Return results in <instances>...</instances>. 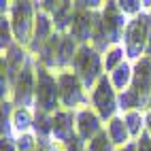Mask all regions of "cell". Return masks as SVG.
I'll list each match as a JSON object with an SVG mask.
<instances>
[{
    "label": "cell",
    "instance_id": "cell-1",
    "mask_svg": "<svg viewBox=\"0 0 151 151\" xmlns=\"http://www.w3.org/2000/svg\"><path fill=\"white\" fill-rule=\"evenodd\" d=\"M149 32H151V13L143 11L136 17H130L124 32V49L128 62H138L140 58H145L147 45H149Z\"/></svg>",
    "mask_w": 151,
    "mask_h": 151
},
{
    "label": "cell",
    "instance_id": "cell-2",
    "mask_svg": "<svg viewBox=\"0 0 151 151\" xmlns=\"http://www.w3.org/2000/svg\"><path fill=\"white\" fill-rule=\"evenodd\" d=\"M70 70L81 79V83L87 92H92L96 87V83L106 75L104 73V55L100 51H96L92 45H81Z\"/></svg>",
    "mask_w": 151,
    "mask_h": 151
},
{
    "label": "cell",
    "instance_id": "cell-3",
    "mask_svg": "<svg viewBox=\"0 0 151 151\" xmlns=\"http://www.w3.org/2000/svg\"><path fill=\"white\" fill-rule=\"evenodd\" d=\"M62 109L60 102V87H58V75L36 62V98H34V111H43L47 115H55Z\"/></svg>",
    "mask_w": 151,
    "mask_h": 151
},
{
    "label": "cell",
    "instance_id": "cell-4",
    "mask_svg": "<svg viewBox=\"0 0 151 151\" xmlns=\"http://www.w3.org/2000/svg\"><path fill=\"white\" fill-rule=\"evenodd\" d=\"M6 15H9V19H11L15 43L28 49L30 41H32V34H34L36 2H30V0H17V2H11V9H9Z\"/></svg>",
    "mask_w": 151,
    "mask_h": 151
},
{
    "label": "cell",
    "instance_id": "cell-5",
    "mask_svg": "<svg viewBox=\"0 0 151 151\" xmlns=\"http://www.w3.org/2000/svg\"><path fill=\"white\" fill-rule=\"evenodd\" d=\"M58 75V87H60V102L66 111H81L89 106V92L83 87L73 70H60Z\"/></svg>",
    "mask_w": 151,
    "mask_h": 151
},
{
    "label": "cell",
    "instance_id": "cell-6",
    "mask_svg": "<svg viewBox=\"0 0 151 151\" xmlns=\"http://www.w3.org/2000/svg\"><path fill=\"white\" fill-rule=\"evenodd\" d=\"M89 104L96 113L100 115L102 122H111L113 117H117V111H119V94L117 89L113 87L109 75H104L100 81L96 83V87L89 92Z\"/></svg>",
    "mask_w": 151,
    "mask_h": 151
},
{
    "label": "cell",
    "instance_id": "cell-7",
    "mask_svg": "<svg viewBox=\"0 0 151 151\" xmlns=\"http://www.w3.org/2000/svg\"><path fill=\"white\" fill-rule=\"evenodd\" d=\"M34 98H36V58L30 55L28 64L17 75L11 100L15 109H30L34 111Z\"/></svg>",
    "mask_w": 151,
    "mask_h": 151
},
{
    "label": "cell",
    "instance_id": "cell-8",
    "mask_svg": "<svg viewBox=\"0 0 151 151\" xmlns=\"http://www.w3.org/2000/svg\"><path fill=\"white\" fill-rule=\"evenodd\" d=\"M102 26H104V34H106V41L111 47H117L124 43V32H126V26L130 22V17H126L122 11H119L117 2H104L102 11Z\"/></svg>",
    "mask_w": 151,
    "mask_h": 151
},
{
    "label": "cell",
    "instance_id": "cell-9",
    "mask_svg": "<svg viewBox=\"0 0 151 151\" xmlns=\"http://www.w3.org/2000/svg\"><path fill=\"white\" fill-rule=\"evenodd\" d=\"M132 89L140 96V111L147 113L151 109V58L145 55L134 62V79Z\"/></svg>",
    "mask_w": 151,
    "mask_h": 151
},
{
    "label": "cell",
    "instance_id": "cell-10",
    "mask_svg": "<svg viewBox=\"0 0 151 151\" xmlns=\"http://www.w3.org/2000/svg\"><path fill=\"white\" fill-rule=\"evenodd\" d=\"M51 136L60 145H68L77 138V111L60 109L55 115H51Z\"/></svg>",
    "mask_w": 151,
    "mask_h": 151
},
{
    "label": "cell",
    "instance_id": "cell-11",
    "mask_svg": "<svg viewBox=\"0 0 151 151\" xmlns=\"http://www.w3.org/2000/svg\"><path fill=\"white\" fill-rule=\"evenodd\" d=\"M55 34V26H53V17L41 11V9L36 6V19H34V34H32V41L28 45V51L30 55H36L38 49H41L49 38Z\"/></svg>",
    "mask_w": 151,
    "mask_h": 151
},
{
    "label": "cell",
    "instance_id": "cell-12",
    "mask_svg": "<svg viewBox=\"0 0 151 151\" xmlns=\"http://www.w3.org/2000/svg\"><path fill=\"white\" fill-rule=\"evenodd\" d=\"M102 130H104V122L100 119V115L92 106H85L81 111H77V136L83 143H89Z\"/></svg>",
    "mask_w": 151,
    "mask_h": 151
},
{
    "label": "cell",
    "instance_id": "cell-13",
    "mask_svg": "<svg viewBox=\"0 0 151 151\" xmlns=\"http://www.w3.org/2000/svg\"><path fill=\"white\" fill-rule=\"evenodd\" d=\"M98 11H83V9H75V19L70 26V36L75 38L79 45H89L94 34V22H96Z\"/></svg>",
    "mask_w": 151,
    "mask_h": 151
},
{
    "label": "cell",
    "instance_id": "cell-14",
    "mask_svg": "<svg viewBox=\"0 0 151 151\" xmlns=\"http://www.w3.org/2000/svg\"><path fill=\"white\" fill-rule=\"evenodd\" d=\"M79 47H81V45H79L70 34H62V38H60V47H58V58H55V73L73 68V62L77 58Z\"/></svg>",
    "mask_w": 151,
    "mask_h": 151
},
{
    "label": "cell",
    "instance_id": "cell-15",
    "mask_svg": "<svg viewBox=\"0 0 151 151\" xmlns=\"http://www.w3.org/2000/svg\"><path fill=\"white\" fill-rule=\"evenodd\" d=\"M109 79H111V83H113V87L117 89V94L130 89L132 87V79H134V64L126 60L122 66H117L113 73L109 75Z\"/></svg>",
    "mask_w": 151,
    "mask_h": 151
},
{
    "label": "cell",
    "instance_id": "cell-16",
    "mask_svg": "<svg viewBox=\"0 0 151 151\" xmlns=\"http://www.w3.org/2000/svg\"><path fill=\"white\" fill-rule=\"evenodd\" d=\"M106 132H109V138L113 140V145H115L117 149H119V147H126V145L132 143V136H130L128 126H126V122H124V117H122V115L113 117V119H111V122L106 124Z\"/></svg>",
    "mask_w": 151,
    "mask_h": 151
},
{
    "label": "cell",
    "instance_id": "cell-17",
    "mask_svg": "<svg viewBox=\"0 0 151 151\" xmlns=\"http://www.w3.org/2000/svg\"><path fill=\"white\" fill-rule=\"evenodd\" d=\"M51 17H53L55 32L58 34H68L70 26H73V19H75V4L73 2H60L58 11Z\"/></svg>",
    "mask_w": 151,
    "mask_h": 151
},
{
    "label": "cell",
    "instance_id": "cell-18",
    "mask_svg": "<svg viewBox=\"0 0 151 151\" xmlns=\"http://www.w3.org/2000/svg\"><path fill=\"white\" fill-rule=\"evenodd\" d=\"M13 130L17 134H26L34 130V111L30 109H15L13 113Z\"/></svg>",
    "mask_w": 151,
    "mask_h": 151
},
{
    "label": "cell",
    "instance_id": "cell-19",
    "mask_svg": "<svg viewBox=\"0 0 151 151\" xmlns=\"http://www.w3.org/2000/svg\"><path fill=\"white\" fill-rule=\"evenodd\" d=\"M122 117L128 126V132L132 136V140H138L140 134L145 132V113L143 111H130V113H124Z\"/></svg>",
    "mask_w": 151,
    "mask_h": 151
},
{
    "label": "cell",
    "instance_id": "cell-20",
    "mask_svg": "<svg viewBox=\"0 0 151 151\" xmlns=\"http://www.w3.org/2000/svg\"><path fill=\"white\" fill-rule=\"evenodd\" d=\"M126 60H128V58H126V49H124V45L111 47L109 51L104 53V73L111 75L117 66H122Z\"/></svg>",
    "mask_w": 151,
    "mask_h": 151
},
{
    "label": "cell",
    "instance_id": "cell-21",
    "mask_svg": "<svg viewBox=\"0 0 151 151\" xmlns=\"http://www.w3.org/2000/svg\"><path fill=\"white\" fill-rule=\"evenodd\" d=\"M13 45H15V34L11 28V19H9V15H0V49H2V53L9 51Z\"/></svg>",
    "mask_w": 151,
    "mask_h": 151
},
{
    "label": "cell",
    "instance_id": "cell-22",
    "mask_svg": "<svg viewBox=\"0 0 151 151\" xmlns=\"http://www.w3.org/2000/svg\"><path fill=\"white\" fill-rule=\"evenodd\" d=\"M34 134L38 138H53L51 136V115L43 111H34Z\"/></svg>",
    "mask_w": 151,
    "mask_h": 151
},
{
    "label": "cell",
    "instance_id": "cell-23",
    "mask_svg": "<svg viewBox=\"0 0 151 151\" xmlns=\"http://www.w3.org/2000/svg\"><path fill=\"white\" fill-rule=\"evenodd\" d=\"M119 111H122V115L130 113V111H140V96L132 87L119 94Z\"/></svg>",
    "mask_w": 151,
    "mask_h": 151
},
{
    "label": "cell",
    "instance_id": "cell-24",
    "mask_svg": "<svg viewBox=\"0 0 151 151\" xmlns=\"http://www.w3.org/2000/svg\"><path fill=\"white\" fill-rule=\"evenodd\" d=\"M87 145V151H115L117 147L113 145V140L109 138V132H106V128L102 130L100 134H96L89 143H85Z\"/></svg>",
    "mask_w": 151,
    "mask_h": 151
},
{
    "label": "cell",
    "instance_id": "cell-25",
    "mask_svg": "<svg viewBox=\"0 0 151 151\" xmlns=\"http://www.w3.org/2000/svg\"><path fill=\"white\" fill-rule=\"evenodd\" d=\"M36 147H38V136L34 134V130L15 136V149L17 151H36Z\"/></svg>",
    "mask_w": 151,
    "mask_h": 151
},
{
    "label": "cell",
    "instance_id": "cell-26",
    "mask_svg": "<svg viewBox=\"0 0 151 151\" xmlns=\"http://www.w3.org/2000/svg\"><path fill=\"white\" fill-rule=\"evenodd\" d=\"M117 6L126 17H136L145 11V2H140V0H119Z\"/></svg>",
    "mask_w": 151,
    "mask_h": 151
},
{
    "label": "cell",
    "instance_id": "cell-27",
    "mask_svg": "<svg viewBox=\"0 0 151 151\" xmlns=\"http://www.w3.org/2000/svg\"><path fill=\"white\" fill-rule=\"evenodd\" d=\"M136 149H138V151H151V134L147 132V130H145V132L140 134V138L136 140Z\"/></svg>",
    "mask_w": 151,
    "mask_h": 151
},
{
    "label": "cell",
    "instance_id": "cell-28",
    "mask_svg": "<svg viewBox=\"0 0 151 151\" xmlns=\"http://www.w3.org/2000/svg\"><path fill=\"white\" fill-rule=\"evenodd\" d=\"M64 151H87V145L77 136L75 140H70L68 145H64Z\"/></svg>",
    "mask_w": 151,
    "mask_h": 151
},
{
    "label": "cell",
    "instance_id": "cell-29",
    "mask_svg": "<svg viewBox=\"0 0 151 151\" xmlns=\"http://www.w3.org/2000/svg\"><path fill=\"white\" fill-rule=\"evenodd\" d=\"M0 151H17L15 149V140H2V149Z\"/></svg>",
    "mask_w": 151,
    "mask_h": 151
},
{
    "label": "cell",
    "instance_id": "cell-30",
    "mask_svg": "<svg viewBox=\"0 0 151 151\" xmlns=\"http://www.w3.org/2000/svg\"><path fill=\"white\" fill-rule=\"evenodd\" d=\"M145 130H147V132L151 134V109H149L147 113H145Z\"/></svg>",
    "mask_w": 151,
    "mask_h": 151
},
{
    "label": "cell",
    "instance_id": "cell-31",
    "mask_svg": "<svg viewBox=\"0 0 151 151\" xmlns=\"http://www.w3.org/2000/svg\"><path fill=\"white\" fill-rule=\"evenodd\" d=\"M115 151H138V149H136V140H132L130 145H126V147H119V149H115Z\"/></svg>",
    "mask_w": 151,
    "mask_h": 151
}]
</instances>
